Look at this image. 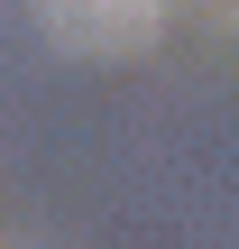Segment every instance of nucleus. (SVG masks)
<instances>
[{
	"mask_svg": "<svg viewBox=\"0 0 239 249\" xmlns=\"http://www.w3.org/2000/svg\"><path fill=\"white\" fill-rule=\"evenodd\" d=\"M157 18H166V0H46L55 46H74V55H129L157 37Z\"/></svg>",
	"mask_w": 239,
	"mask_h": 249,
	"instance_id": "f257e3e1",
	"label": "nucleus"
}]
</instances>
